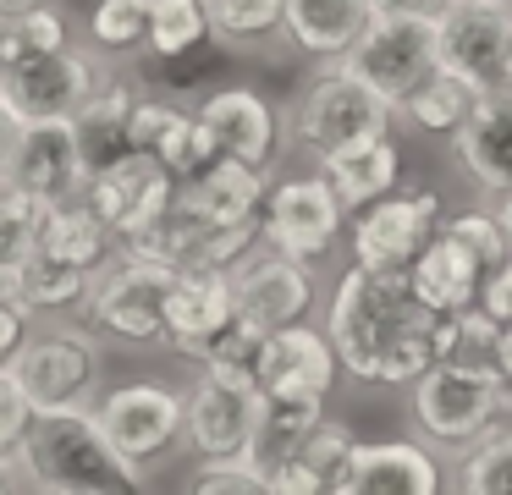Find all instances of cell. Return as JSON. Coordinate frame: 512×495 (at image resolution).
Wrapping results in <instances>:
<instances>
[{
	"mask_svg": "<svg viewBox=\"0 0 512 495\" xmlns=\"http://www.w3.org/2000/svg\"><path fill=\"white\" fill-rule=\"evenodd\" d=\"M325 336L342 374L369 385H413L435 358L463 352L457 314H435L430 303H419L408 275L364 270V264H353L336 281Z\"/></svg>",
	"mask_w": 512,
	"mask_h": 495,
	"instance_id": "6da1fadb",
	"label": "cell"
},
{
	"mask_svg": "<svg viewBox=\"0 0 512 495\" xmlns=\"http://www.w3.org/2000/svg\"><path fill=\"white\" fill-rule=\"evenodd\" d=\"M28 490L56 495H122L144 490V473L105 440L94 407H45L28 418V435L17 446Z\"/></svg>",
	"mask_w": 512,
	"mask_h": 495,
	"instance_id": "7a4b0ae2",
	"label": "cell"
},
{
	"mask_svg": "<svg viewBox=\"0 0 512 495\" xmlns=\"http://www.w3.org/2000/svg\"><path fill=\"white\" fill-rule=\"evenodd\" d=\"M177 281V264L166 259H149V253L133 248H116L100 270L89 275L78 297V314L89 330L116 341H166V292Z\"/></svg>",
	"mask_w": 512,
	"mask_h": 495,
	"instance_id": "3957f363",
	"label": "cell"
},
{
	"mask_svg": "<svg viewBox=\"0 0 512 495\" xmlns=\"http://www.w3.org/2000/svg\"><path fill=\"white\" fill-rule=\"evenodd\" d=\"M507 402L512 396H507V385L496 380V369L463 358V352L435 358L430 369L413 380V418H419V429L446 451H468Z\"/></svg>",
	"mask_w": 512,
	"mask_h": 495,
	"instance_id": "277c9868",
	"label": "cell"
},
{
	"mask_svg": "<svg viewBox=\"0 0 512 495\" xmlns=\"http://www.w3.org/2000/svg\"><path fill=\"white\" fill-rule=\"evenodd\" d=\"M391 116H397V110H391L375 88L358 83L342 61H325V72L309 77V88H303L298 105H292L287 132H292L298 149H309L314 160H320V154L342 149V143L391 132Z\"/></svg>",
	"mask_w": 512,
	"mask_h": 495,
	"instance_id": "5b68a950",
	"label": "cell"
},
{
	"mask_svg": "<svg viewBox=\"0 0 512 495\" xmlns=\"http://www.w3.org/2000/svg\"><path fill=\"white\" fill-rule=\"evenodd\" d=\"M512 0H452L435 17V66L463 77L474 94L507 88Z\"/></svg>",
	"mask_w": 512,
	"mask_h": 495,
	"instance_id": "8992f818",
	"label": "cell"
},
{
	"mask_svg": "<svg viewBox=\"0 0 512 495\" xmlns=\"http://www.w3.org/2000/svg\"><path fill=\"white\" fill-rule=\"evenodd\" d=\"M342 66L397 110L435 72V17H391V11H375V22L358 33V44L342 55Z\"/></svg>",
	"mask_w": 512,
	"mask_h": 495,
	"instance_id": "52a82bcc",
	"label": "cell"
},
{
	"mask_svg": "<svg viewBox=\"0 0 512 495\" xmlns=\"http://www.w3.org/2000/svg\"><path fill=\"white\" fill-rule=\"evenodd\" d=\"M105 440L133 462L138 473L166 462L171 451L188 440V418H182V396L166 391L155 380H127V385H111L94 407Z\"/></svg>",
	"mask_w": 512,
	"mask_h": 495,
	"instance_id": "ba28073f",
	"label": "cell"
},
{
	"mask_svg": "<svg viewBox=\"0 0 512 495\" xmlns=\"http://www.w3.org/2000/svg\"><path fill=\"white\" fill-rule=\"evenodd\" d=\"M177 198V176L155 160V154H116L111 165H94L89 171V187H83V204L111 226L116 242H133L155 226L160 215L171 209Z\"/></svg>",
	"mask_w": 512,
	"mask_h": 495,
	"instance_id": "9c48e42d",
	"label": "cell"
},
{
	"mask_svg": "<svg viewBox=\"0 0 512 495\" xmlns=\"http://www.w3.org/2000/svg\"><path fill=\"white\" fill-rule=\"evenodd\" d=\"M441 226V198L430 187L419 193H380L358 209L353 220V264L364 270H386V275H408V264L419 259V248L435 237Z\"/></svg>",
	"mask_w": 512,
	"mask_h": 495,
	"instance_id": "30bf717a",
	"label": "cell"
},
{
	"mask_svg": "<svg viewBox=\"0 0 512 495\" xmlns=\"http://www.w3.org/2000/svg\"><path fill=\"white\" fill-rule=\"evenodd\" d=\"M342 220H347V204L336 198V187L325 176H292V182H276L265 193L259 237L287 259L309 264L342 237Z\"/></svg>",
	"mask_w": 512,
	"mask_h": 495,
	"instance_id": "8fae6325",
	"label": "cell"
},
{
	"mask_svg": "<svg viewBox=\"0 0 512 495\" xmlns=\"http://www.w3.org/2000/svg\"><path fill=\"white\" fill-rule=\"evenodd\" d=\"M100 83V61L78 44L67 50L34 55V61L0 66V99L17 121H50V116H78L83 99Z\"/></svg>",
	"mask_w": 512,
	"mask_h": 495,
	"instance_id": "7c38bea8",
	"label": "cell"
},
{
	"mask_svg": "<svg viewBox=\"0 0 512 495\" xmlns=\"http://www.w3.org/2000/svg\"><path fill=\"white\" fill-rule=\"evenodd\" d=\"M94 374H100V347H94L89 330L28 336L12 358V380L34 413H45V407H83Z\"/></svg>",
	"mask_w": 512,
	"mask_h": 495,
	"instance_id": "4fadbf2b",
	"label": "cell"
},
{
	"mask_svg": "<svg viewBox=\"0 0 512 495\" xmlns=\"http://www.w3.org/2000/svg\"><path fill=\"white\" fill-rule=\"evenodd\" d=\"M6 182L28 187L39 198H78L89 187V154H83L78 121L50 116V121H17L12 160H6Z\"/></svg>",
	"mask_w": 512,
	"mask_h": 495,
	"instance_id": "5bb4252c",
	"label": "cell"
},
{
	"mask_svg": "<svg viewBox=\"0 0 512 495\" xmlns=\"http://www.w3.org/2000/svg\"><path fill=\"white\" fill-rule=\"evenodd\" d=\"M182 418H188V446L199 457H243L248 429L259 418V385L248 374L204 369L182 396Z\"/></svg>",
	"mask_w": 512,
	"mask_h": 495,
	"instance_id": "9a60e30c",
	"label": "cell"
},
{
	"mask_svg": "<svg viewBox=\"0 0 512 495\" xmlns=\"http://www.w3.org/2000/svg\"><path fill=\"white\" fill-rule=\"evenodd\" d=\"M232 308L259 330H281V325H298L314 303V281H309V264L287 259V253L265 248V253H243L232 264Z\"/></svg>",
	"mask_w": 512,
	"mask_h": 495,
	"instance_id": "2e32d148",
	"label": "cell"
},
{
	"mask_svg": "<svg viewBox=\"0 0 512 495\" xmlns=\"http://www.w3.org/2000/svg\"><path fill=\"white\" fill-rule=\"evenodd\" d=\"M336 374V347L325 330H309L298 325H281V330H265L259 341V358H254V385L265 396H331Z\"/></svg>",
	"mask_w": 512,
	"mask_h": 495,
	"instance_id": "e0dca14e",
	"label": "cell"
},
{
	"mask_svg": "<svg viewBox=\"0 0 512 495\" xmlns=\"http://www.w3.org/2000/svg\"><path fill=\"white\" fill-rule=\"evenodd\" d=\"M193 116H199L215 154L270 171V160L281 149V116L270 110V99H259L254 88H215V94H204V105Z\"/></svg>",
	"mask_w": 512,
	"mask_h": 495,
	"instance_id": "ac0fdd59",
	"label": "cell"
},
{
	"mask_svg": "<svg viewBox=\"0 0 512 495\" xmlns=\"http://www.w3.org/2000/svg\"><path fill=\"white\" fill-rule=\"evenodd\" d=\"M232 275L215 270V264H193V270H177L166 292V341L160 347L182 352V358L199 363V352L210 347V336L232 319Z\"/></svg>",
	"mask_w": 512,
	"mask_h": 495,
	"instance_id": "d6986e66",
	"label": "cell"
},
{
	"mask_svg": "<svg viewBox=\"0 0 512 495\" xmlns=\"http://www.w3.org/2000/svg\"><path fill=\"white\" fill-rule=\"evenodd\" d=\"M452 154L485 193H512V83L474 99L452 132Z\"/></svg>",
	"mask_w": 512,
	"mask_h": 495,
	"instance_id": "ffe728a7",
	"label": "cell"
},
{
	"mask_svg": "<svg viewBox=\"0 0 512 495\" xmlns=\"http://www.w3.org/2000/svg\"><path fill=\"white\" fill-rule=\"evenodd\" d=\"M265 165H248V160H226L215 154L210 165H199L193 176L177 182V204L199 220H215V226H243V220H259L265 209Z\"/></svg>",
	"mask_w": 512,
	"mask_h": 495,
	"instance_id": "44dd1931",
	"label": "cell"
},
{
	"mask_svg": "<svg viewBox=\"0 0 512 495\" xmlns=\"http://www.w3.org/2000/svg\"><path fill=\"white\" fill-rule=\"evenodd\" d=\"M435 490H441V468H435L430 451L408 446V440H380V446L358 440L342 484H336V495H435Z\"/></svg>",
	"mask_w": 512,
	"mask_h": 495,
	"instance_id": "7402d4cb",
	"label": "cell"
},
{
	"mask_svg": "<svg viewBox=\"0 0 512 495\" xmlns=\"http://www.w3.org/2000/svg\"><path fill=\"white\" fill-rule=\"evenodd\" d=\"M369 22H375V0H287L281 6V33L309 61H342Z\"/></svg>",
	"mask_w": 512,
	"mask_h": 495,
	"instance_id": "603a6c76",
	"label": "cell"
},
{
	"mask_svg": "<svg viewBox=\"0 0 512 495\" xmlns=\"http://www.w3.org/2000/svg\"><path fill=\"white\" fill-rule=\"evenodd\" d=\"M320 418H325V396H265L259 391V418H254V429H248L243 457L254 462L270 484L287 462H298L303 440L314 435Z\"/></svg>",
	"mask_w": 512,
	"mask_h": 495,
	"instance_id": "cb8c5ba5",
	"label": "cell"
},
{
	"mask_svg": "<svg viewBox=\"0 0 512 495\" xmlns=\"http://www.w3.org/2000/svg\"><path fill=\"white\" fill-rule=\"evenodd\" d=\"M408 286L419 292V303H430L435 314H463L485 286V264L468 253V242H457L452 231H435L419 248V259L408 264Z\"/></svg>",
	"mask_w": 512,
	"mask_h": 495,
	"instance_id": "d4e9b609",
	"label": "cell"
},
{
	"mask_svg": "<svg viewBox=\"0 0 512 495\" xmlns=\"http://www.w3.org/2000/svg\"><path fill=\"white\" fill-rule=\"evenodd\" d=\"M320 176L336 187V198H342L347 209H364L369 198L391 193V187L402 182V149L391 143V132L342 143V149L320 154Z\"/></svg>",
	"mask_w": 512,
	"mask_h": 495,
	"instance_id": "484cf974",
	"label": "cell"
},
{
	"mask_svg": "<svg viewBox=\"0 0 512 495\" xmlns=\"http://www.w3.org/2000/svg\"><path fill=\"white\" fill-rule=\"evenodd\" d=\"M39 253H56V259H67V264H78V270L94 275L116 253V237H111V226L83 204V193H78V198H56V204H45Z\"/></svg>",
	"mask_w": 512,
	"mask_h": 495,
	"instance_id": "4316f807",
	"label": "cell"
},
{
	"mask_svg": "<svg viewBox=\"0 0 512 495\" xmlns=\"http://www.w3.org/2000/svg\"><path fill=\"white\" fill-rule=\"evenodd\" d=\"M138 88L133 83H116V77H100L94 94L83 99L78 121V138H83V154H89V171L94 165H111L116 154H127V110H133Z\"/></svg>",
	"mask_w": 512,
	"mask_h": 495,
	"instance_id": "83f0119b",
	"label": "cell"
},
{
	"mask_svg": "<svg viewBox=\"0 0 512 495\" xmlns=\"http://www.w3.org/2000/svg\"><path fill=\"white\" fill-rule=\"evenodd\" d=\"M72 44V22L67 11H56L50 0L28 11H12L0 17V66H17V61H34V55H50V50H67Z\"/></svg>",
	"mask_w": 512,
	"mask_h": 495,
	"instance_id": "f1b7e54d",
	"label": "cell"
},
{
	"mask_svg": "<svg viewBox=\"0 0 512 495\" xmlns=\"http://www.w3.org/2000/svg\"><path fill=\"white\" fill-rule=\"evenodd\" d=\"M474 88L463 83V77H452V72H441V66H435L430 77H424L419 88H413L408 99H402V116L413 121V127L419 132H457V121L468 116V110H474Z\"/></svg>",
	"mask_w": 512,
	"mask_h": 495,
	"instance_id": "f546056e",
	"label": "cell"
},
{
	"mask_svg": "<svg viewBox=\"0 0 512 495\" xmlns=\"http://www.w3.org/2000/svg\"><path fill=\"white\" fill-rule=\"evenodd\" d=\"M83 286H89V270L56 259V253H28L23 259V308L28 314H61V308H78Z\"/></svg>",
	"mask_w": 512,
	"mask_h": 495,
	"instance_id": "4dcf8cb0",
	"label": "cell"
},
{
	"mask_svg": "<svg viewBox=\"0 0 512 495\" xmlns=\"http://www.w3.org/2000/svg\"><path fill=\"white\" fill-rule=\"evenodd\" d=\"M204 39H210L204 0H155V6H149V33H144L149 55L182 61V55H193Z\"/></svg>",
	"mask_w": 512,
	"mask_h": 495,
	"instance_id": "1f68e13d",
	"label": "cell"
},
{
	"mask_svg": "<svg viewBox=\"0 0 512 495\" xmlns=\"http://www.w3.org/2000/svg\"><path fill=\"white\" fill-rule=\"evenodd\" d=\"M281 6H287V0H204L210 39L237 44V50L270 39V33H281Z\"/></svg>",
	"mask_w": 512,
	"mask_h": 495,
	"instance_id": "d6a6232c",
	"label": "cell"
},
{
	"mask_svg": "<svg viewBox=\"0 0 512 495\" xmlns=\"http://www.w3.org/2000/svg\"><path fill=\"white\" fill-rule=\"evenodd\" d=\"M45 204L50 198L28 193L17 182H0V259L23 264L39 248V226H45Z\"/></svg>",
	"mask_w": 512,
	"mask_h": 495,
	"instance_id": "836d02e7",
	"label": "cell"
},
{
	"mask_svg": "<svg viewBox=\"0 0 512 495\" xmlns=\"http://www.w3.org/2000/svg\"><path fill=\"white\" fill-rule=\"evenodd\" d=\"M149 6H155V0H100V6H94V22H89L94 50H105V55L138 50L144 33H149Z\"/></svg>",
	"mask_w": 512,
	"mask_h": 495,
	"instance_id": "e575fe53",
	"label": "cell"
},
{
	"mask_svg": "<svg viewBox=\"0 0 512 495\" xmlns=\"http://www.w3.org/2000/svg\"><path fill=\"white\" fill-rule=\"evenodd\" d=\"M463 490L468 495H512V429L479 435L463 462Z\"/></svg>",
	"mask_w": 512,
	"mask_h": 495,
	"instance_id": "d590c367",
	"label": "cell"
},
{
	"mask_svg": "<svg viewBox=\"0 0 512 495\" xmlns=\"http://www.w3.org/2000/svg\"><path fill=\"white\" fill-rule=\"evenodd\" d=\"M259 341H265V330L248 325L243 314H232V319H226V325L210 336V347L199 352V363H204V369H226V374H248V380H254Z\"/></svg>",
	"mask_w": 512,
	"mask_h": 495,
	"instance_id": "8d00e7d4",
	"label": "cell"
},
{
	"mask_svg": "<svg viewBox=\"0 0 512 495\" xmlns=\"http://www.w3.org/2000/svg\"><path fill=\"white\" fill-rule=\"evenodd\" d=\"M155 160L166 165L171 176H193L199 165H210L215 160V149H210V138H204V127H199V116L193 110H182L177 121H171V132L160 138V149H155Z\"/></svg>",
	"mask_w": 512,
	"mask_h": 495,
	"instance_id": "74e56055",
	"label": "cell"
},
{
	"mask_svg": "<svg viewBox=\"0 0 512 495\" xmlns=\"http://www.w3.org/2000/svg\"><path fill=\"white\" fill-rule=\"evenodd\" d=\"M193 495H265V473L248 457H204V468L188 479Z\"/></svg>",
	"mask_w": 512,
	"mask_h": 495,
	"instance_id": "f35d334b",
	"label": "cell"
},
{
	"mask_svg": "<svg viewBox=\"0 0 512 495\" xmlns=\"http://www.w3.org/2000/svg\"><path fill=\"white\" fill-rule=\"evenodd\" d=\"M446 231H452L457 242H468V253H474L485 270H496V264L512 259V242H507V231H501L496 215H479V209H468V215L446 220Z\"/></svg>",
	"mask_w": 512,
	"mask_h": 495,
	"instance_id": "ab89813d",
	"label": "cell"
},
{
	"mask_svg": "<svg viewBox=\"0 0 512 495\" xmlns=\"http://www.w3.org/2000/svg\"><path fill=\"white\" fill-rule=\"evenodd\" d=\"M28 418H34V407H28V396L17 391L12 369H0V451H17L28 435Z\"/></svg>",
	"mask_w": 512,
	"mask_h": 495,
	"instance_id": "60d3db41",
	"label": "cell"
},
{
	"mask_svg": "<svg viewBox=\"0 0 512 495\" xmlns=\"http://www.w3.org/2000/svg\"><path fill=\"white\" fill-rule=\"evenodd\" d=\"M474 303L485 308L496 325H512V259L496 264V270H485V286H479Z\"/></svg>",
	"mask_w": 512,
	"mask_h": 495,
	"instance_id": "b9f144b4",
	"label": "cell"
},
{
	"mask_svg": "<svg viewBox=\"0 0 512 495\" xmlns=\"http://www.w3.org/2000/svg\"><path fill=\"white\" fill-rule=\"evenodd\" d=\"M28 341V308L23 303H0V369H12L17 347Z\"/></svg>",
	"mask_w": 512,
	"mask_h": 495,
	"instance_id": "7bdbcfd3",
	"label": "cell"
},
{
	"mask_svg": "<svg viewBox=\"0 0 512 495\" xmlns=\"http://www.w3.org/2000/svg\"><path fill=\"white\" fill-rule=\"evenodd\" d=\"M485 363L496 369V380L507 385V396H512V325H501L496 336H490V347H485Z\"/></svg>",
	"mask_w": 512,
	"mask_h": 495,
	"instance_id": "ee69618b",
	"label": "cell"
},
{
	"mask_svg": "<svg viewBox=\"0 0 512 495\" xmlns=\"http://www.w3.org/2000/svg\"><path fill=\"white\" fill-rule=\"evenodd\" d=\"M452 0H375V11H391V17H441Z\"/></svg>",
	"mask_w": 512,
	"mask_h": 495,
	"instance_id": "f6af8a7d",
	"label": "cell"
},
{
	"mask_svg": "<svg viewBox=\"0 0 512 495\" xmlns=\"http://www.w3.org/2000/svg\"><path fill=\"white\" fill-rule=\"evenodd\" d=\"M0 303H23V264L0 259Z\"/></svg>",
	"mask_w": 512,
	"mask_h": 495,
	"instance_id": "bcb514c9",
	"label": "cell"
},
{
	"mask_svg": "<svg viewBox=\"0 0 512 495\" xmlns=\"http://www.w3.org/2000/svg\"><path fill=\"white\" fill-rule=\"evenodd\" d=\"M12 138H17V116L6 110V99H0V182H6V160H12Z\"/></svg>",
	"mask_w": 512,
	"mask_h": 495,
	"instance_id": "7dc6e473",
	"label": "cell"
},
{
	"mask_svg": "<svg viewBox=\"0 0 512 495\" xmlns=\"http://www.w3.org/2000/svg\"><path fill=\"white\" fill-rule=\"evenodd\" d=\"M23 484V462H17V451H0V490H17Z\"/></svg>",
	"mask_w": 512,
	"mask_h": 495,
	"instance_id": "c3c4849f",
	"label": "cell"
},
{
	"mask_svg": "<svg viewBox=\"0 0 512 495\" xmlns=\"http://www.w3.org/2000/svg\"><path fill=\"white\" fill-rule=\"evenodd\" d=\"M501 204H496V220H501V231H507V242H512V193H496Z\"/></svg>",
	"mask_w": 512,
	"mask_h": 495,
	"instance_id": "681fc988",
	"label": "cell"
},
{
	"mask_svg": "<svg viewBox=\"0 0 512 495\" xmlns=\"http://www.w3.org/2000/svg\"><path fill=\"white\" fill-rule=\"evenodd\" d=\"M28 6H39V0H0V17H12V11H28Z\"/></svg>",
	"mask_w": 512,
	"mask_h": 495,
	"instance_id": "f907efd6",
	"label": "cell"
},
{
	"mask_svg": "<svg viewBox=\"0 0 512 495\" xmlns=\"http://www.w3.org/2000/svg\"><path fill=\"white\" fill-rule=\"evenodd\" d=\"M507 83H512V61H507Z\"/></svg>",
	"mask_w": 512,
	"mask_h": 495,
	"instance_id": "816d5d0a",
	"label": "cell"
}]
</instances>
